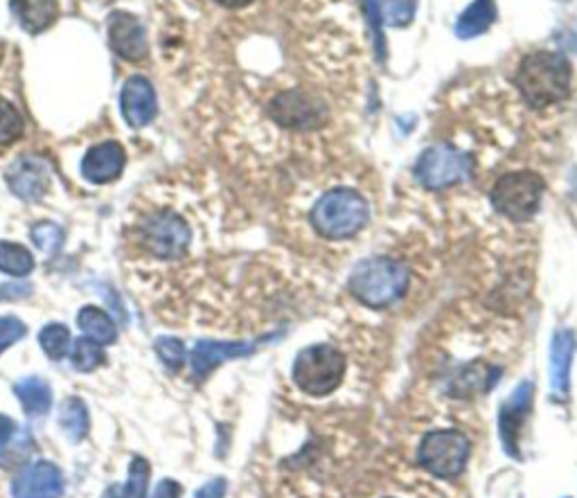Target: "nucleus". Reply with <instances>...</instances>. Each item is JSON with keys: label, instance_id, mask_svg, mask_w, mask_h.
Returning a JSON list of instances; mask_svg holds the SVG:
<instances>
[{"label": "nucleus", "instance_id": "f257e3e1", "mask_svg": "<svg viewBox=\"0 0 577 498\" xmlns=\"http://www.w3.org/2000/svg\"><path fill=\"white\" fill-rule=\"evenodd\" d=\"M570 64L564 55L540 50L521 59L516 71V88L533 109H546L564 102L570 93Z\"/></svg>", "mask_w": 577, "mask_h": 498}, {"label": "nucleus", "instance_id": "f03ea898", "mask_svg": "<svg viewBox=\"0 0 577 498\" xmlns=\"http://www.w3.org/2000/svg\"><path fill=\"white\" fill-rule=\"evenodd\" d=\"M350 293L366 307L383 310L402 301L409 289V271L393 258L363 260L350 275Z\"/></svg>", "mask_w": 577, "mask_h": 498}, {"label": "nucleus", "instance_id": "7ed1b4c3", "mask_svg": "<svg viewBox=\"0 0 577 498\" xmlns=\"http://www.w3.org/2000/svg\"><path fill=\"white\" fill-rule=\"evenodd\" d=\"M370 221V206L366 198L350 190L336 187L323 194L314 210H312V226L320 237L327 239H348L361 232Z\"/></svg>", "mask_w": 577, "mask_h": 498}, {"label": "nucleus", "instance_id": "20e7f679", "mask_svg": "<svg viewBox=\"0 0 577 498\" xmlns=\"http://www.w3.org/2000/svg\"><path fill=\"white\" fill-rule=\"evenodd\" d=\"M346 375V357L334 345H312L296 357L294 381L314 397H325L341 386Z\"/></svg>", "mask_w": 577, "mask_h": 498}, {"label": "nucleus", "instance_id": "39448f33", "mask_svg": "<svg viewBox=\"0 0 577 498\" xmlns=\"http://www.w3.org/2000/svg\"><path fill=\"white\" fill-rule=\"evenodd\" d=\"M546 183L535 172H512L501 176L492 187V206L512 221L531 219L542 204Z\"/></svg>", "mask_w": 577, "mask_h": 498}, {"label": "nucleus", "instance_id": "423d86ee", "mask_svg": "<svg viewBox=\"0 0 577 498\" xmlns=\"http://www.w3.org/2000/svg\"><path fill=\"white\" fill-rule=\"evenodd\" d=\"M271 120L288 131H314L327 124L329 109L309 88H284L269 105Z\"/></svg>", "mask_w": 577, "mask_h": 498}, {"label": "nucleus", "instance_id": "0eeeda50", "mask_svg": "<svg viewBox=\"0 0 577 498\" xmlns=\"http://www.w3.org/2000/svg\"><path fill=\"white\" fill-rule=\"evenodd\" d=\"M471 444L460 431H431L422 444L417 461L420 465L440 478H456L465 472Z\"/></svg>", "mask_w": 577, "mask_h": 498}, {"label": "nucleus", "instance_id": "6e6552de", "mask_svg": "<svg viewBox=\"0 0 577 498\" xmlns=\"http://www.w3.org/2000/svg\"><path fill=\"white\" fill-rule=\"evenodd\" d=\"M415 176L428 190H445L471 176V161L451 144H433L420 156Z\"/></svg>", "mask_w": 577, "mask_h": 498}, {"label": "nucleus", "instance_id": "1a4fd4ad", "mask_svg": "<svg viewBox=\"0 0 577 498\" xmlns=\"http://www.w3.org/2000/svg\"><path fill=\"white\" fill-rule=\"evenodd\" d=\"M144 246L159 260H178L187 253L192 232L185 219L174 213H161L144 221Z\"/></svg>", "mask_w": 577, "mask_h": 498}, {"label": "nucleus", "instance_id": "9d476101", "mask_svg": "<svg viewBox=\"0 0 577 498\" xmlns=\"http://www.w3.org/2000/svg\"><path fill=\"white\" fill-rule=\"evenodd\" d=\"M62 494H64L62 469L47 461H39L23 467L12 485L14 498H59Z\"/></svg>", "mask_w": 577, "mask_h": 498}, {"label": "nucleus", "instance_id": "9b49d317", "mask_svg": "<svg viewBox=\"0 0 577 498\" xmlns=\"http://www.w3.org/2000/svg\"><path fill=\"white\" fill-rule=\"evenodd\" d=\"M255 347L258 345L251 340H199L189 357L192 375H195L197 381H204L224 361L249 357L255 353Z\"/></svg>", "mask_w": 577, "mask_h": 498}, {"label": "nucleus", "instance_id": "f8f14e48", "mask_svg": "<svg viewBox=\"0 0 577 498\" xmlns=\"http://www.w3.org/2000/svg\"><path fill=\"white\" fill-rule=\"evenodd\" d=\"M6 181L23 202H39V198L45 196L47 187H51V170H47L41 159L23 156L8 167Z\"/></svg>", "mask_w": 577, "mask_h": 498}, {"label": "nucleus", "instance_id": "ddd939ff", "mask_svg": "<svg viewBox=\"0 0 577 498\" xmlns=\"http://www.w3.org/2000/svg\"><path fill=\"white\" fill-rule=\"evenodd\" d=\"M109 43L113 53L127 62H142L148 57V34H144V25L133 14H111Z\"/></svg>", "mask_w": 577, "mask_h": 498}, {"label": "nucleus", "instance_id": "4468645a", "mask_svg": "<svg viewBox=\"0 0 577 498\" xmlns=\"http://www.w3.org/2000/svg\"><path fill=\"white\" fill-rule=\"evenodd\" d=\"M124 165H127L124 147L116 140H107V142H100L88 149V154L84 156V163H81V172L90 183L105 185V183L120 178V174L124 172Z\"/></svg>", "mask_w": 577, "mask_h": 498}, {"label": "nucleus", "instance_id": "2eb2a0df", "mask_svg": "<svg viewBox=\"0 0 577 498\" xmlns=\"http://www.w3.org/2000/svg\"><path fill=\"white\" fill-rule=\"evenodd\" d=\"M159 113L154 86L144 77H129L122 88V116L124 120L140 129L148 127Z\"/></svg>", "mask_w": 577, "mask_h": 498}, {"label": "nucleus", "instance_id": "dca6fc26", "mask_svg": "<svg viewBox=\"0 0 577 498\" xmlns=\"http://www.w3.org/2000/svg\"><path fill=\"white\" fill-rule=\"evenodd\" d=\"M533 392H535V388L531 383H521L512 392V397L505 402V407L501 409L499 426H501V437H503L508 454H516V450H519L516 437H519V431L523 426V420L527 418V413H531Z\"/></svg>", "mask_w": 577, "mask_h": 498}, {"label": "nucleus", "instance_id": "f3484780", "mask_svg": "<svg viewBox=\"0 0 577 498\" xmlns=\"http://www.w3.org/2000/svg\"><path fill=\"white\" fill-rule=\"evenodd\" d=\"M575 355L573 332H557L551 347V381L557 397H566L570 388V364Z\"/></svg>", "mask_w": 577, "mask_h": 498}, {"label": "nucleus", "instance_id": "a211bd4d", "mask_svg": "<svg viewBox=\"0 0 577 498\" xmlns=\"http://www.w3.org/2000/svg\"><path fill=\"white\" fill-rule=\"evenodd\" d=\"M12 12L21 28L30 34H41L57 21V0H12Z\"/></svg>", "mask_w": 577, "mask_h": 498}, {"label": "nucleus", "instance_id": "6ab92c4d", "mask_svg": "<svg viewBox=\"0 0 577 498\" xmlns=\"http://www.w3.org/2000/svg\"><path fill=\"white\" fill-rule=\"evenodd\" d=\"M19 402L28 415H45L53 409V390L41 377H25L14 386Z\"/></svg>", "mask_w": 577, "mask_h": 498}, {"label": "nucleus", "instance_id": "aec40b11", "mask_svg": "<svg viewBox=\"0 0 577 498\" xmlns=\"http://www.w3.org/2000/svg\"><path fill=\"white\" fill-rule=\"evenodd\" d=\"M77 325L86 338L100 343V345L113 343L118 338V327L113 318L107 312H102L100 307H84L77 316Z\"/></svg>", "mask_w": 577, "mask_h": 498}, {"label": "nucleus", "instance_id": "412c9836", "mask_svg": "<svg viewBox=\"0 0 577 498\" xmlns=\"http://www.w3.org/2000/svg\"><path fill=\"white\" fill-rule=\"evenodd\" d=\"M59 426L66 433L70 442H81L88 435L90 429V418L86 404L79 397H70L59 409Z\"/></svg>", "mask_w": 577, "mask_h": 498}, {"label": "nucleus", "instance_id": "4be33fe9", "mask_svg": "<svg viewBox=\"0 0 577 498\" xmlns=\"http://www.w3.org/2000/svg\"><path fill=\"white\" fill-rule=\"evenodd\" d=\"M497 19V8L492 0H476L471 3L465 14L458 21V34L460 36H476V34H483Z\"/></svg>", "mask_w": 577, "mask_h": 498}, {"label": "nucleus", "instance_id": "5701e85b", "mask_svg": "<svg viewBox=\"0 0 577 498\" xmlns=\"http://www.w3.org/2000/svg\"><path fill=\"white\" fill-rule=\"evenodd\" d=\"M34 269V258L25 246L14 241H0V271L14 278H25Z\"/></svg>", "mask_w": 577, "mask_h": 498}, {"label": "nucleus", "instance_id": "b1692460", "mask_svg": "<svg viewBox=\"0 0 577 498\" xmlns=\"http://www.w3.org/2000/svg\"><path fill=\"white\" fill-rule=\"evenodd\" d=\"M70 364L77 372H92L105 364V350L100 343H95L86 336L77 338L70 350Z\"/></svg>", "mask_w": 577, "mask_h": 498}, {"label": "nucleus", "instance_id": "393cba45", "mask_svg": "<svg viewBox=\"0 0 577 498\" xmlns=\"http://www.w3.org/2000/svg\"><path fill=\"white\" fill-rule=\"evenodd\" d=\"M39 343L47 357L53 361H62L70 353V329L59 323L45 325L39 334Z\"/></svg>", "mask_w": 577, "mask_h": 498}, {"label": "nucleus", "instance_id": "a878e982", "mask_svg": "<svg viewBox=\"0 0 577 498\" xmlns=\"http://www.w3.org/2000/svg\"><path fill=\"white\" fill-rule=\"evenodd\" d=\"M32 241L36 243L39 251H43L47 258H53L62 251L64 230L53 221H41L32 228Z\"/></svg>", "mask_w": 577, "mask_h": 498}, {"label": "nucleus", "instance_id": "bb28decb", "mask_svg": "<svg viewBox=\"0 0 577 498\" xmlns=\"http://www.w3.org/2000/svg\"><path fill=\"white\" fill-rule=\"evenodd\" d=\"M150 463L135 456L129 465V476L124 485L122 498H148V485H150Z\"/></svg>", "mask_w": 577, "mask_h": 498}, {"label": "nucleus", "instance_id": "cd10ccee", "mask_svg": "<svg viewBox=\"0 0 577 498\" xmlns=\"http://www.w3.org/2000/svg\"><path fill=\"white\" fill-rule=\"evenodd\" d=\"M379 12L389 25H406L413 19L415 12V0H377Z\"/></svg>", "mask_w": 577, "mask_h": 498}, {"label": "nucleus", "instance_id": "c85d7f7f", "mask_svg": "<svg viewBox=\"0 0 577 498\" xmlns=\"http://www.w3.org/2000/svg\"><path fill=\"white\" fill-rule=\"evenodd\" d=\"M21 133H23L21 113L10 102H6V99H0V144H12L14 140H19Z\"/></svg>", "mask_w": 577, "mask_h": 498}, {"label": "nucleus", "instance_id": "c756f323", "mask_svg": "<svg viewBox=\"0 0 577 498\" xmlns=\"http://www.w3.org/2000/svg\"><path fill=\"white\" fill-rule=\"evenodd\" d=\"M156 355L159 359L172 370V372H178L185 364V345L178 340V338H172V336H163L156 340Z\"/></svg>", "mask_w": 577, "mask_h": 498}, {"label": "nucleus", "instance_id": "7c9ffc66", "mask_svg": "<svg viewBox=\"0 0 577 498\" xmlns=\"http://www.w3.org/2000/svg\"><path fill=\"white\" fill-rule=\"evenodd\" d=\"M25 334H28V327L19 318H12V316L0 318V353H6L10 345H14Z\"/></svg>", "mask_w": 577, "mask_h": 498}, {"label": "nucleus", "instance_id": "2f4dec72", "mask_svg": "<svg viewBox=\"0 0 577 498\" xmlns=\"http://www.w3.org/2000/svg\"><path fill=\"white\" fill-rule=\"evenodd\" d=\"M34 291V286L30 282H10L0 286V301H25Z\"/></svg>", "mask_w": 577, "mask_h": 498}, {"label": "nucleus", "instance_id": "473e14b6", "mask_svg": "<svg viewBox=\"0 0 577 498\" xmlns=\"http://www.w3.org/2000/svg\"><path fill=\"white\" fill-rule=\"evenodd\" d=\"M224 496H226V480L215 478L208 485H204L195 498H224Z\"/></svg>", "mask_w": 577, "mask_h": 498}, {"label": "nucleus", "instance_id": "72a5a7b5", "mask_svg": "<svg viewBox=\"0 0 577 498\" xmlns=\"http://www.w3.org/2000/svg\"><path fill=\"white\" fill-rule=\"evenodd\" d=\"M183 494V487L176 483V480H163L159 487H156V494L154 498H181Z\"/></svg>", "mask_w": 577, "mask_h": 498}, {"label": "nucleus", "instance_id": "f704fd0d", "mask_svg": "<svg viewBox=\"0 0 577 498\" xmlns=\"http://www.w3.org/2000/svg\"><path fill=\"white\" fill-rule=\"evenodd\" d=\"M14 433H17L14 420L8 415H0V446H6Z\"/></svg>", "mask_w": 577, "mask_h": 498}, {"label": "nucleus", "instance_id": "c9c22d12", "mask_svg": "<svg viewBox=\"0 0 577 498\" xmlns=\"http://www.w3.org/2000/svg\"><path fill=\"white\" fill-rule=\"evenodd\" d=\"M215 3L226 8V10H244V8L253 6L255 0H215Z\"/></svg>", "mask_w": 577, "mask_h": 498}, {"label": "nucleus", "instance_id": "e433bc0d", "mask_svg": "<svg viewBox=\"0 0 577 498\" xmlns=\"http://www.w3.org/2000/svg\"><path fill=\"white\" fill-rule=\"evenodd\" d=\"M105 498H118V489H116V487H109L107 494H105Z\"/></svg>", "mask_w": 577, "mask_h": 498}]
</instances>
